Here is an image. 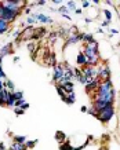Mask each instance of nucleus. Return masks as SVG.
<instances>
[{
	"instance_id": "1",
	"label": "nucleus",
	"mask_w": 120,
	"mask_h": 150,
	"mask_svg": "<svg viewBox=\"0 0 120 150\" xmlns=\"http://www.w3.org/2000/svg\"><path fill=\"white\" fill-rule=\"evenodd\" d=\"M113 117H115V106H113V105L106 106L105 109L99 110V112H98V114H97V119L99 120L101 123H104V124L109 123Z\"/></svg>"
},
{
	"instance_id": "2",
	"label": "nucleus",
	"mask_w": 120,
	"mask_h": 150,
	"mask_svg": "<svg viewBox=\"0 0 120 150\" xmlns=\"http://www.w3.org/2000/svg\"><path fill=\"white\" fill-rule=\"evenodd\" d=\"M97 79L99 81H106V80H111V69L108 68V65H102L98 68V76Z\"/></svg>"
},
{
	"instance_id": "3",
	"label": "nucleus",
	"mask_w": 120,
	"mask_h": 150,
	"mask_svg": "<svg viewBox=\"0 0 120 150\" xmlns=\"http://www.w3.org/2000/svg\"><path fill=\"white\" fill-rule=\"evenodd\" d=\"M64 73H65V69L62 66V63H57L54 66V70H53V81H58L59 79H62Z\"/></svg>"
},
{
	"instance_id": "4",
	"label": "nucleus",
	"mask_w": 120,
	"mask_h": 150,
	"mask_svg": "<svg viewBox=\"0 0 120 150\" xmlns=\"http://www.w3.org/2000/svg\"><path fill=\"white\" fill-rule=\"evenodd\" d=\"M35 31H36V28L35 26H26L25 29H22L21 32V36H19V39L21 40H32L33 39V35H35Z\"/></svg>"
},
{
	"instance_id": "5",
	"label": "nucleus",
	"mask_w": 120,
	"mask_h": 150,
	"mask_svg": "<svg viewBox=\"0 0 120 150\" xmlns=\"http://www.w3.org/2000/svg\"><path fill=\"white\" fill-rule=\"evenodd\" d=\"M13 43H8V44H6L3 48H0V58L3 59L6 55H8V54H13Z\"/></svg>"
},
{
	"instance_id": "6",
	"label": "nucleus",
	"mask_w": 120,
	"mask_h": 150,
	"mask_svg": "<svg viewBox=\"0 0 120 150\" xmlns=\"http://www.w3.org/2000/svg\"><path fill=\"white\" fill-rule=\"evenodd\" d=\"M35 18H36L37 22H43V24H53V22H54V21H53L50 17L46 15V14H35Z\"/></svg>"
},
{
	"instance_id": "7",
	"label": "nucleus",
	"mask_w": 120,
	"mask_h": 150,
	"mask_svg": "<svg viewBox=\"0 0 120 150\" xmlns=\"http://www.w3.org/2000/svg\"><path fill=\"white\" fill-rule=\"evenodd\" d=\"M76 63L79 65V66H86L87 65V58L84 56V54L80 51L79 54H77V56H76Z\"/></svg>"
},
{
	"instance_id": "8",
	"label": "nucleus",
	"mask_w": 120,
	"mask_h": 150,
	"mask_svg": "<svg viewBox=\"0 0 120 150\" xmlns=\"http://www.w3.org/2000/svg\"><path fill=\"white\" fill-rule=\"evenodd\" d=\"M46 65H50V66H55L57 65V58H55V54H50V55L46 58Z\"/></svg>"
},
{
	"instance_id": "9",
	"label": "nucleus",
	"mask_w": 120,
	"mask_h": 150,
	"mask_svg": "<svg viewBox=\"0 0 120 150\" xmlns=\"http://www.w3.org/2000/svg\"><path fill=\"white\" fill-rule=\"evenodd\" d=\"M4 88L8 90L10 92H14V91H15V86H14V83H13L11 80H8V79L4 80Z\"/></svg>"
},
{
	"instance_id": "10",
	"label": "nucleus",
	"mask_w": 120,
	"mask_h": 150,
	"mask_svg": "<svg viewBox=\"0 0 120 150\" xmlns=\"http://www.w3.org/2000/svg\"><path fill=\"white\" fill-rule=\"evenodd\" d=\"M28 50L31 51V54H32V56H35V52L37 51V43L36 41H29L28 43Z\"/></svg>"
},
{
	"instance_id": "11",
	"label": "nucleus",
	"mask_w": 120,
	"mask_h": 150,
	"mask_svg": "<svg viewBox=\"0 0 120 150\" xmlns=\"http://www.w3.org/2000/svg\"><path fill=\"white\" fill-rule=\"evenodd\" d=\"M8 150H28V149H26V146H25L24 143H15V142H13L11 147H10Z\"/></svg>"
},
{
	"instance_id": "12",
	"label": "nucleus",
	"mask_w": 120,
	"mask_h": 150,
	"mask_svg": "<svg viewBox=\"0 0 120 150\" xmlns=\"http://www.w3.org/2000/svg\"><path fill=\"white\" fill-rule=\"evenodd\" d=\"M81 41H84L86 44L87 43H93L94 41V35L93 33H83V40Z\"/></svg>"
},
{
	"instance_id": "13",
	"label": "nucleus",
	"mask_w": 120,
	"mask_h": 150,
	"mask_svg": "<svg viewBox=\"0 0 120 150\" xmlns=\"http://www.w3.org/2000/svg\"><path fill=\"white\" fill-rule=\"evenodd\" d=\"M15 102H17V99L14 98V95H13V92H11L10 96H8V99H7L6 106H8V108H14V106H15Z\"/></svg>"
},
{
	"instance_id": "14",
	"label": "nucleus",
	"mask_w": 120,
	"mask_h": 150,
	"mask_svg": "<svg viewBox=\"0 0 120 150\" xmlns=\"http://www.w3.org/2000/svg\"><path fill=\"white\" fill-rule=\"evenodd\" d=\"M13 139L15 143H24V145L26 143V136H24V135H15Z\"/></svg>"
},
{
	"instance_id": "15",
	"label": "nucleus",
	"mask_w": 120,
	"mask_h": 150,
	"mask_svg": "<svg viewBox=\"0 0 120 150\" xmlns=\"http://www.w3.org/2000/svg\"><path fill=\"white\" fill-rule=\"evenodd\" d=\"M61 87L65 90V92H71V91H73V83H72V81H68L66 84L61 86Z\"/></svg>"
},
{
	"instance_id": "16",
	"label": "nucleus",
	"mask_w": 120,
	"mask_h": 150,
	"mask_svg": "<svg viewBox=\"0 0 120 150\" xmlns=\"http://www.w3.org/2000/svg\"><path fill=\"white\" fill-rule=\"evenodd\" d=\"M8 28H10V24H7L6 21H3V19L0 18V31L7 32V31H8Z\"/></svg>"
},
{
	"instance_id": "17",
	"label": "nucleus",
	"mask_w": 120,
	"mask_h": 150,
	"mask_svg": "<svg viewBox=\"0 0 120 150\" xmlns=\"http://www.w3.org/2000/svg\"><path fill=\"white\" fill-rule=\"evenodd\" d=\"M55 139L58 141V142H64L65 141V134L62 132V131H57L55 132Z\"/></svg>"
},
{
	"instance_id": "18",
	"label": "nucleus",
	"mask_w": 120,
	"mask_h": 150,
	"mask_svg": "<svg viewBox=\"0 0 120 150\" xmlns=\"http://www.w3.org/2000/svg\"><path fill=\"white\" fill-rule=\"evenodd\" d=\"M55 88H57V91H58V95L61 96V99H64L65 96H66V92H65V90L61 86H55Z\"/></svg>"
},
{
	"instance_id": "19",
	"label": "nucleus",
	"mask_w": 120,
	"mask_h": 150,
	"mask_svg": "<svg viewBox=\"0 0 120 150\" xmlns=\"http://www.w3.org/2000/svg\"><path fill=\"white\" fill-rule=\"evenodd\" d=\"M36 143H37V139H35V141H26L25 146H26V149H33L36 146Z\"/></svg>"
},
{
	"instance_id": "20",
	"label": "nucleus",
	"mask_w": 120,
	"mask_h": 150,
	"mask_svg": "<svg viewBox=\"0 0 120 150\" xmlns=\"http://www.w3.org/2000/svg\"><path fill=\"white\" fill-rule=\"evenodd\" d=\"M58 13H61L62 15H68V14H69V10H68L66 6H61V7L58 8Z\"/></svg>"
},
{
	"instance_id": "21",
	"label": "nucleus",
	"mask_w": 120,
	"mask_h": 150,
	"mask_svg": "<svg viewBox=\"0 0 120 150\" xmlns=\"http://www.w3.org/2000/svg\"><path fill=\"white\" fill-rule=\"evenodd\" d=\"M13 95H14V98H15L17 101H18V99H24V92H22V91H14Z\"/></svg>"
},
{
	"instance_id": "22",
	"label": "nucleus",
	"mask_w": 120,
	"mask_h": 150,
	"mask_svg": "<svg viewBox=\"0 0 120 150\" xmlns=\"http://www.w3.org/2000/svg\"><path fill=\"white\" fill-rule=\"evenodd\" d=\"M102 13H104V14H105V17H106V21H109V22H111V21H112V18H113L112 13H111L109 10H104Z\"/></svg>"
},
{
	"instance_id": "23",
	"label": "nucleus",
	"mask_w": 120,
	"mask_h": 150,
	"mask_svg": "<svg viewBox=\"0 0 120 150\" xmlns=\"http://www.w3.org/2000/svg\"><path fill=\"white\" fill-rule=\"evenodd\" d=\"M36 22H37V21H36V18H35V15L29 17V18L26 19V24H28V25H31V26H32V25H35Z\"/></svg>"
},
{
	"instance_id": "24",
	"label": "nucleus",
	"mask_w": 120,
	"mask_h": 150,
	"mask_svg": "<svg viewBox=\"0 0 120 150\" xmlns=\"http://www.w3.org/2000/svg\"><path fill=\"white\" fill-rule=\"evenodd\" d=\"M66 7H68V10H76V3L75 1H68Z\"/></svg>"
},
{
	"instance_id": "25",
	"label": "nucleus",
	"mask_w": 120,
	"mask_h": 150,
	"mask_svg": "<svg viewBox=\"0 0 120 150\" xmlns=\"http://www.w3.org/2000/svg\"><path fill=\"white\" fill-rule=\"evenodd\" d=\"M73 147L72 146H71V145H69V143L66 142V143H62V145H61V150H72Z\"/></svg>"
},
{
	"instance_id": "26",
	"label": "nucleus",
	"mask_w": 120,
	"mask_h": 150,
	"mask_svg": "<svg viewBox=\"0 0 120 150\" xmlns=\"http://www.w3.org/2000/svg\"><path fill=\"white\" fill-rule=\"evenodd\" d=\"M14 112H15L17 116H21V114H24V109H21V108H14Z\"/></svg>"
},
{
	"instance_id": "27",
	"label": "nucleus",
	"mask_w": 120,
	"mask_h": 150,
	"mask_svg": "<svg viewBox=\"0 0 120 150\" xmlns=\"http://www.w3.org/2000/svg\"><path fill=\"white\" fill-rule=\"evenodd\" d=\"M0 79H1V80H6V79H7L6 73L3 72V68H1V65H0Z\"/></svg>"
},
{
	"instance_id": "28",
	"label": "nucleus",
	"mask_w": 120,
	"mask_h": 150,
	"mask_svg": "<svg viewBox=\"0 0 120 150\" xmlns=\"http://www.w3.org/2000/svg\"><path fill=\"white\" fill-rule=\"evenodd\" d=\"M80 81V83H81V84H84V86H86V84H87V79H86V77H84V76H83V74H81V76H80L79 79H77Z\"/></svg>"
},
{
	"instance_id": "29",
	"label": "nucleus",
	"mask_w": 120,
	"mask_h": 150,
	"mask_svg": "<svg viewBox=\"0 0 120 150\" xmlns=\"http://www.w3.org/2000/svg\"><path fill=\"white\" fill-rule=\"evenodd\" d=\"M87 112L90 113V114H93L94 117H97V114H98V113H97V110L94 109V108H91V109H87Z\"/></svg>"
},
{
	"instance_id": "30",
	"label": "nucleus",
	"mask_w": 120,
	"mask_h": 150,
	"mask_svg": "<svg viewBox=\"0 0 120 150\" xmlns=\"http://www.w3.org/2000/svg\"><path fill=\"white\" fill-rule=\"evenodd\" d=\"M81 4H83V8H90V7H91V3H90V1H87V0H84Z\"/></svg>"
},
{
	"instance_id": "31",
	"label": "nucleus",
	"mask_w": 120,
	"mask_h": 150,
	"mask_svg": "<svg viewBox=\"0 0 120 150\" xmlns=\"http://www.w3.org/2000/svg\"><path fill=\"white\" fill-rule=\"evenodd\" d=\"M19 108H21V109H24V110H25V109H28V108H29V103H26V102L24 101V102H22V105H21Z\"/></svg>"
},
{
	"instance_id": "32",
	"label": "nucleus",
	"mask_w": 120,
	"mask_h": 150,
	"mask_svg": "<svg viewBox=\"0 0 120 150\" xmlns=\"http://www.w3.org/2000/svg\"><path fill=\"white\" fill-rule=\"evenodd\" d=\"M36 6H46V1H43V0H40L36 3Z\"/></svg>"
},
{
	"instance_id": "33",
	"label": "nucleus",
	"mask_w": 120,
	"mask_h": 150,
	"mask_svg": "<svg viewBox=\"0 0 120 150\" xmlns=\"http://www.w3.org/2000/svg\"><path fill=\"white\" fill-rule=\"evenodd\" d=\"M75 11H76V14H83V10L81 8H76Z\"/></svg>"
},
{
	"instance_id": "34",
	"label": "nucleus",
	"mask_w": 120,
	"mask_h": 150,
	"mask_svg": "<svg viewBox=\"0 0 120 150\" xmlns=\"http://www.w3.org/2000/svg\"><path fill=\"white\" fill-rule=\"evenodd\" d=\"M84 21H86V24H91L93 22V18H86Z\"/></svg>"
},
{
	"instance_id": "35",
	"label": "nucleus",
	"mask_w": 120,
	"mask_h": 150,
	"mask_svg": "<svg viewBox=\"0 0 120 150\" xmlns=\"http://www.w3.org/2000/svg\"><path fill=\"white\" fill-rule=\"evenodd\" d=\"M101 25H102V26H108V25H111V22H109V21H104Z\"/></svg>"
},
{
	"instance_id": "36",
	"label": "nucleus",
	"mask_w": 120,
	"mask_h": 150,
	"mask_svg": "<svg viewBox=\"0 0 120 150\" xmlns=\"http://www.w3.org/2000/svg\"><path fill=\"white\" fill-rule=\"evenodd\" d=\"M80 110L83 112V113H86V112H87V106H81V109H80Z\"/></svg>"
},
{
	"instance_id": "37",
	"label": "nucleus",
	"mask_w": 120,
	"mask_h": 150,
	"mask_svg": "<svg viewBox=\"0 0 120 150\" xmlns=\"http://www.w3.org/2000/svg\"><path fill=\"white\" fill-rule=\"evenodd\" d=\"M53 3H54V4H61L62 1H61V0H53Z\"/></svg>"
},
{
	"instance_id": "38",
	"label": "nucleus",
	"mask_w": 120,
	"mask_h": 150,
	"mask_svg": "<svg viewBox=\"0 0 120 150\" xmlns=\"http://www.w3.org/2000/svg\"><path fill=\"white\" fill-rule=\"evenodd\" d=\"M6 147H4V143L3 142H0V150H4Z\"/></svg>"
},
{
	"instance_id": "39",
	"label": "nucleus",
	"mask_w": 120,
	"mask_h": 150,
	"mask_svg": "<svg viewBox=\"0 0 120 150\" xmlns=\"http://www.w3.org/2000/svg\"><path fill=\"white\" fill-rule=\"evenodd\" d=\"M25 13H26V14H29V13H31V7L25 8Z\"/></svg>"
},
{
	"instance_id": "40",
	"label": "nucleus",
	"mask_w": 120,
	"mask_h": 150,
	"mask_svg": "<svg viewBox=\"0 0 120 150\" xmlns=\"http://www.w3.org/2000/svg\"><path fill=\"white\" fill-rule=\"evenodd\" d=\"M97 32H98V33H104V31H102L101 28H98V29H97Z\"/></svg>"
},
{
	"instance_id": "41",
	"label": "nucleus",
	"mask_w": 120,
	"mask_h": 150,
	"mask_svg": "<svg viewBox=\"0 0 120 150\" xmlns=\"http://www.w3.org/2000/svg\"><path fill=\"white\" fill-rule=\"evenodd\" d=\"M18 61H19V58H18V56H15V58H14V62L18 63Z\"/></svg>"
},
{
	"instance_id": "42",
	"label": "nucleus",
	"mask_w": 120,
	"mask_h": 150,
	"mask_svg": "<svg viewBox=\"0 0 120 150\" xmlns=\"http://www.w3.org/2000/svg\"><path fill=\"white\" fill-rule=\"evenodd\" d=\"M81 149H83V147H73L72 150H81Z\"/></svg>"
},
{
	"instance_id": "43",
	"label": "nucleus",
	"mask_w": 120,
	"mask_h": 150,
	"mask_svg": "<svg viewBox=\"0 0 120 150\" xmlns=\"http://www.w3.org/2000/svg\"><path fill=\"white\" fill-rule=\"evenodd\" d=\"M4 150H7V149H4Z\"/></svg>"
}]
</instances>
